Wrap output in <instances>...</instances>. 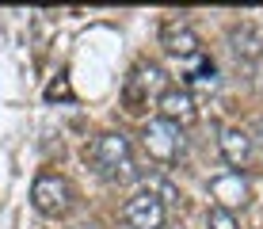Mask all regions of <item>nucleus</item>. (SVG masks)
Here are the masks:
<instances>
[{"label":"nucleus","mask_w":263,"mask_h":229,"mask_svg":"<svg viewBox=\"0 0 263 229\" xmlns=\"http://www.w3.org/2000/svg\"><path fill=\"white\" fill-rule=\"evenodd\" d=\"M88 161H92L96 176L107 180V183H130L141 176L138 161H134V142L119 130H103L92 137V145H88L84 153Z\"/></svg>","instance_id":"nucleus-1"},{"label":"nucleus","mask_w":263,"mask_h":229,"mask_svg":"<svg viewBox=\"0 0 263 229\" xmlns=\"http://www.w3.org/2000/svg\"><path fill=\"white\" fill-rule=\"evenodd\" d=\"M31 206L39 210L42 218H69V210L77 206V191H72V183L65 176H58V172H42V176H34L31 183Z\"/></svg>","instance_id":"nucleus-2"},{"label":"nucleus","mask_w":263,"mask_h":229,"mask_svg":"<svg viewBox=\"0 0 263 229\" xmlns=\"http://www.w3.org/2000/svg\"><path fill=\"white\" fill-rule=\"evenodd\" d=\"M141 145H145V153H149V161H157V164H179V161H183V153H187L183 130L172 126V122H164V118L145 122Z\"/></svg>","instance_id":"nucleus-3"},{"label":"nucleus","mask_w":263,"mask_h":229,"mask_svg":"<svg viewBox=\"0 0 263 229\" xmlns=\"http://www.w3.org/2000/svg\"><path fill=\"white\" fill-rule=\"evenodd\" d=\"M149 96H164V69L157 61H138L134 73L126 77V88H122V99H126V111L138 115L149 107Z\"/></svg>","instance_id":"nucleus-4"},{"label":"nucleus","mask_w":263,"mask_h":229,"mask_svg":"<svg viewBox=\"0 0 263 229\" xmlns=\"http://www.w3.org/2000/svg\"><path fill=\"white\" fill-rule=\"evenodd\" d=\"M122 222L130 229H164L168 222V206L149 191H134L122 203Z\"/></svg>","instance_id":"nucleus-5"},{"label":"nucleus","mask_w":263,"mask_h":229,"mask_svg":"<svg viewBox=\"0 0 263 229\" xmlns=\"http://www.w3.org/2000/svg\"><path fill=\"white\" fill-rule=\"evenodd\" d=\"M217 149H221V157L233 172H244L252 164V157H256V137L248 130H240V126H225L221 137H217Z\"/></svg>","instance_id":"nucleus-6"},{"label":"nucleus","mask_w":263,"mask_h":229,"mask_svg":"<svg viewBox=\"0 0 263 229\" xmlns=\"http://www.w3.org/2000/svg\"><path fill=\"white\" fill-rule=\"evenodd\" d=\"M157 111H160V118L164 122H172V126H191V122H198V107H195V96L187 88H164V96L157 99Z\"/></svg>","instance_id":"nucleus-7"},{"label":"nucleus","mask_w":263,"mask_h":229,"mask_svg":"<svg viewBox=\"0 0 263 229\" xmlns=\"http://www.w3.org/2000/svg\"><path fill=\"white\" fill-rule=\"evenodd\" d=\"M229 50L237 58V65L256 69L263 61V34L252 23H237V27H229Z\"/></svg>","instance_id":"nucleus-8"},{"label":"nucleus","mask_w":263,"mask_h":229,"mask_svg":"<svg viewBox=\"0 0 263 229\" xmlns=\"http://www.w3.org/2000/svg\"><path fill=\"white\" fill-rule=\"evenodd\" d=\"M160 46H164L168 54H176V58L191 61L198 58V34L191 31V23L187 20H164V27H160Z\"/></svg>","instance_id":"nucleus-9"},{"label":"nucleus","mask_w":263,"mask_h":229,"mask_svg":"<svg viewBox=\"0 0 263 229\" xmlns=\"http://www.w3.org/2000/svg\"><path fill=\"white\" fill-rule=\"evenodd\" d=\"M210 191H214L217 206H225V210H233V206H244V203L252 199V187H248V180H244L240 172H225V176L210 180Z\"/></svg>","instance_id":"nucleus-10"},{"label":"nucleus","mask_w":263,"mask_h":229,"mask_svg":"<svg viewBox=\"0 0 263 229\" xmlns=\"http://www.w3.org/2000/svg\"><path fill=\"white\" fill-rule=\"evenodd\" d=\"M138 180H141V191L157 195L164 206H176V203H179V187H176V183H172V180L164 176V172H141Z\"/></svg>","instance_id":"nucleus-11"},{"label":"nucleus","mask_w":263,"mask_h":229,"mask_svg":"<svg viewBox=\"0 0 263 229\" xmlns=\"http://www.w3.org/2000/svg\"><path fill=\"white\" fill-rule=\"evenodd\" d=\"M187 84L214 92V88H217V65H214V58L198 54V58H191V61H187Z\"/></svg>","instance_id":"nucleus-12"},{"label":"nucleus","mask_w":263,"mask_h":229,"mask_svg":"<svg viewBox=\"0 0 263 229\" xmlns=\"http://www.w3.org/2000/svg\"><path fill=\"white\" fill-rule=\"evenodd\" d=\"M206 229H240V222H237V214L233 210H225V206H210L206 210Z\"/></svg>","instance_id":"nucleus-13"},{"label":"nucleus","mask_w":263,"mask_h":229,"mask_svg":"<svg viewBox=\"0 0 263 229\" xmlns=\"http://www.w3.org/2000/svg\"><path fill=\"white\" fill-rule=\"evenodd\" d=\"M72 96V88H69V77H58L53 84L46 88V99H69Z\"/></svg>","instance_id":"nucleus-14"},{"label":"nucleus","mask_w":263,"mask_h":229,"mask_svg":"<svg viewBox=\"0 0 263 229\" xmlns=\"http://www.w3.org/2000/svg\"><path fill=\"white\" fill-rule=\"evenodd\" d=\"M252 137H256V149L263 153V118H259V126H256V134H252Z\"/></svg>","instance_id":"nucleus-15"},{"label":"nucleus","mask_w":263,"mask_h":229,"mask_svg":"<svg viewBox=\"0 0 263 229\" xmlns=\"http://www.w3.org/2000/svg\"><path fill=\"white\" fill-rule=\"evenodd\" d=\"M72 229H96V225H88V222H80V225H72Z\"/></svg>","instance_id":"nucleus-16"}]
</instances>
